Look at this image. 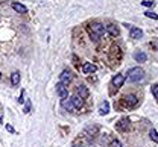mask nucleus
<instances>
[{
    "instance_id": "11",
    "label": "nucleus",
    "mask_w": 158,
    "mask_h": 147,
    "mask_svg": "<svg viewBox=\"0 0 158 147\" xmlns=\"http://www.w3.org/2000/svg\"><path fill=\"white\" fill-rule=\"evenodd\" d=\"M70 100H72V103H73L75 109H81V108L84 106V99H81V97H78V96H73Z\"/></svg>"
},
{
    "instance_id": "2",
    "label": "nucleus",
    "mask_w": 158,
    "mask_h": 147,
    "mask_svg": "<svg viewBox=\"0 0 158 147\" xmlns=\"http://www.w3.org/2000/svg\"><path fill=\"white\" fill-rule=\"evenodd\" d=\"M143 76H145V71H143L142 67H132V68H129V71H128V79H129V82H139V81L143 79Z\"/></svg>"
},
{
    "instance_id": "15",
    "label": "nucleus",
    "mask_w": 158,
    "mask_h": 147,
    "mask_svg": "<svg viewBox=\"0 0 158 147\" xmlns=\"http://www.w3.org/2000/svg\"><path fill=\"white\" fill-rule=\"evenodd\" d=\"M61 105H62V108H64L65 111H73V109H75V106H73V103H72L70 99H64V100L61 102Z\"/></svg>"
},
{
    "instance_id": "23",
    "label": "nucleus",
    "mask_w": 158,
    "mask_h": 147,
    "mask_svg": "<svg viewBox=\"0 0 158 147\" xmlns=\"http://www.w3.org/2000/svg\"><path fill=\"white\" fill-rule=\"evenodd\" d=\"M111 147H123V146H122L120 141H112V143H111Z\"/></svg>"
},
{
    "instance_id": "3",
    "label": "nucleus",
    "mask_w": 158,
    "mask_h": 147,
    "mask_svg": "<svg viewBox=\"0 0 158 147\" xmlns=\"http://www.w3.org/2000/svg\"><path fill=\"white\" fill-rule=\"evenodd\" d=\"M139 103V99H137V96H134V94H128L123 97V105L126 108H135Z\"/></svg>"
},
{
    "instance_id": "22",
    "label": "nucleus",
    "mask_w": 158,
    "mask_h": 147,
    "mask_svg": "<svg viewBox=\"0 0 158 147\" xmlns=\"http://www.w3.org/2000/svg\"><path fill=\"white\" fill-rule=\"evenodd\" d=\"M25 112H26V114H29V112H31V100H28V102H26V105H25Z\"/></svg>"
},
{
    "instance_id": "17",
    "label": "nucleus",
    "mask_w": 158,
    "mask_h": 147,
    "mask_svg": "<svg viewBox=\"0 0 158 147\" xmlns=\"http://www.w3.org/2000/svg\"><path fill=\"white\" fill-rule=\"evenodd\" d=\"M11 84H12L14 87L20 85V73H18V71H14L12 75H11Z\"/></svg>"
},
{
    "instance_id": "26",
    "label": "nucleus",
    "mask_w": 158,
    "mask_h": 147,
    "mask_svg": "<svg viewBox=\"0 0 158 147\" xmlns=\"http://www.w3.org/2000/svg\"><path fill=\"white\" fill-rule=\"evenodd\" d=\"M0 79H2V73H0Z\"/></svg>"
},
{
    "instance_id": "16",
    "label": "nucleus",
    "mask_w": 158,
    "mask_h": 147,
    "mask_svg": "<svg viewBox=\"0 0 158 147\" xmlns=\"http://www.w3.org/2000/svg\"><path fill=\"white\" fill-rule=\"evenodd\" d=\"M105 31H108L112 37H117V35H119V28L114 26V24H108V26L105 28Z\"/></svg>"
},
{
    "instance_id": "1",
    "label": "nucleus",
    "mask_w": 158,
    "mask_h": 147,
    "mask_svg": "<svg viewBox=\"0 0 158 147\" xmlns=\"http://www.w3.org/2000/svg\"><path fill=\"white\" fill-rule=\"evenodd\" d=\"M87 31H88V35L93 41H99V38L105 34V26L100 23H91L87 28Z\"/></svg>"
},
{
    "instance_id": "27",
    "label": "nucleus",
    "mask_w": 158,
    "mask_h": 147,
    "mask_svg": "<svg viewBox=\"0 0 158 147\" xmlns=\"http://www.w3.org/2000/svg\"><path fill=\"white\" fill-rule=\"evenodd\" d=\"M0 121H2V117H0Z\"/></svg>"
},
{
    "instance_id": "24",
    "label": "nucleus",
    "mask_w": 158,
    "mask_h": 147,
    "mask_svg": "<svg viewBox=\"0 0 158 147\" xmlns=\"http://www.w3.org/2000/svg\"><path fill=\"white\" fill-rule=\"evenodd\" d=\"M6 131H8V132H11V134H12V132H14V128H12V126H11V125H6Z\"/></svg>"
},
{
    "instance_id": "10",
    "label": "nucleus",
    "mask_w": 158,
    "mask_h": 147,
    "mask_svg": "<svg viewBox=\"0 0 158 147\" xmlns=\"http://www.w3.org/2000/svg\"><path fill=\"white\" fill-rule=\"evenodd\" d=\"M12 9H14L15 12H18V14H26V12H28V8H26L25 5L18 3V2H14V3H12Z\"/></svg>"
},
{
    "instance_id": "21",
    "label": "nucleus",
    "mask_w": 158,
    "mask_h": 147,
    "mask_svg": "<svg viewBox=\"0 0 158 147\" xmlns=\"http://www.w3.org/2000/svg\"><path fill=\"white\" fill-rule=\"evenodd\" d=\"M152 94H154V97L158 100V85H152Z\"/></svg>"
},
{
    "instance_id": "8",
    "label": "nucleus",
    "mask_w": 158,
    "mask_h": 147,
    "mask_svg": "<svg viewBox=\"0 0 158 147\" xmlns=\"http://www.w3.org/2000/svg\"><path fill=\"white\" fill-rule=\"evenodd\" d=\"M88 90H87V87H84V85H79L78 88H76V96L78 97H81V99H87L88 97Z\"/></svg>"
},
{
    "instance_id": "12",
    "label": "nucleus",
    "mask_w": 158,
    "mask_h": 147,
    "mask_svg": "<svg viewBox=\"0 0 158 147\" xmlns=\"http://www.w3.org/2000/svg\"><path fill=\"white\" fill-rule=\"evenodd\" d=\"M117 129L122 131V132L128 131V129H129V118H122V120H120V123L117 125Z\"/></svg>"
},
{
    "instance_id": "20",
    "label": "nucleus",
    "mask_w": 158,
    "mask_h": 147,
    "mask_svg": "<svg viewBox=\"0 0 158 147\" xmlns=\"http://www.w3.org/2000/svg\"><path fill=\"white\" fill-rule=\"evenodd\" d=\"M142 5L146 6V8H152V6H155V2H152V0H145V2H142Z\"/></svg>"
},
{
    "instance_id": "13",
    "label": "nucleus",
    "mask_w": 158,
    "mask_h": 147,
    "mask_svg": "<svg viewBox=\"0 0 158 147\" xmlns=\"http://www.w3.org/2000/svg\"><path fill=\"white\" fill-rule=\"evenodd\" d=\"M134 59L137 62H146L148 61V55L145 52H135L134 53Z\"/></svg>"
},
{
    "instance_id": "9",
    "label": "nucleus",
    "mask_w": 158,
    "mask_h": 147,
    "mask_svg": "<svg viewBox=\"0 0 158 147\" xmlns=\"http://www.w3.org/2000/svg\"><path fill=\"white\" fill-rule=\"evenodd\" d=\"M125 82V76L123 75H116L114 78H112V87H116V88H120Z\"/></svg>"
},
{
    "instance_id": "18",
    "label": "nucleus",
    "mask_w": 158,
    "mask_h": 147,
    "mask_svg": "<svg viewBox=\"0 0 158 147\" xmlns=\"http://www.w3.org/2000/svg\"><path fill=\"white\" fill-rule=\"evenodd\" d=\"M149 135H151V140H152L154 143H158V132H157L155 129H151Z\"/></svg>"
},
{
    "instance_id": "14",
    "label": "nucleus",
    "mask_w": 158,
    "mask_h": 147,
    "mask_svg": "<svg viewBox=\"0 0 158 147\" xmlns=\"http://www.w3.org/2000/svg\"><path fill=\"white\" fill-rule=\"evenodd\" d=\"M109 112V103L106 102V100H103L102 103H100V106H99V114L100 115H106Z\"/></svg>"
},
{
    "instance_id": "6",
    "label": "nucleus",
    "mask_w": 158,
    "mask_h": 147,
    "mask_svg": "<svg viewBox=\"0 0 158 147\" xmlns=\"http://www.w3.org/2000/svg\"><path fill=\"white\" fill-rule=\"evenodd\" d=\"M97 70V67L91 62H84L82 64V73H85V75H88V73H94Z\"/></svg>"
},
{
    "instance_id": "4",
    "label": "nucleus",
    "mask_w": 158,
    "mask_h": 147,
    "mask_svg": "<svg viewBox=\"0 0 158 147\" xmlns=\"http://www.w3.org/2000/svg\"><path fill=\"white\" fill-rule=\"evenodd\" d=\"M56 94L59 96L61 100H64V99H67V97H69V90H67V87H65L64 84L58 82V84H56Z\"/></svg>"
},
{
    "instance_id": "5",
    "label": "nucleus",
    "mask_w": 158,
    "mask_h": 147,
    "mask_svg": "<svg viewBox=\"0 0 158 147\" xmlns=\"http://www.w3.org/2000/svg\"><path fill=\"white\" fill-rule=\"evenodd\" d=\"M59 82L64 84V85H69V84L72 82V73L67 71V70H64L61 75H59Z\"/></svg>"
},
{
    "instance_id": "19",
    "label": "nucleus",
    "mask_w": 158,
    "mask_h": 147,
    "mask_svg": "<svg viewBox=\"0 0 158 147\" xmlns=\"http://www.w3.org/2000/svg\"><path fill=\"white\" fill-rule=\"evenodd\" d=\"M145 15H146L148 18H154V20H158V14H155V12H152V11H146V12H145Z\"/></svg>"
},
{
    "instance_id": "7",
    "label": "nucleus",
    "mask_w": 158,
    "mask_h": 147,
    "mask_svg": "<svg viewBox=\"0 0 158 147\" xmlns=\"http://www.w3.org/2000/svg\"><path fill=\"white\" fill-rule=\"evenodd\" d=\"M129 35H131V38H134V40H140V38L143 37V32H142V29L132 26V28L129 29Z\"/></svg>"
},
{
    "instance_id": "25",
    "label": "nucleus",
    "mask_w": 158,
    "mask_h": 147,
    "mask_svg": "<svg viewBox=\"0 0 158 147\" xmlns=\"http://www.w3.org/2000/svg\"><path fill=\"white\" fill-rule=\"evenodd\" d=\"M73 147H84V146H79V144H78V146H73Z\"/></svg>"
}]
</instances>
